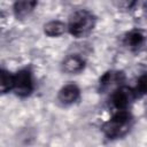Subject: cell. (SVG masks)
<instances>
[{"label":"cell","mask_w":147,"mask_h":147,"mask_svg":"<svg viewBox=\"0 0 147 147\" xmlns=\"http://www.w3.org/2000/svg\"><path fill=\"white\" fill-rule=\"evenodd\" d=\"M95 25L94 15L85 9L75 11L67 24L68 31L76 38H84L88 36Z\"/></svg>","instance_id":"obj_1"},{"label":"cell","mask_w":147,"mask_h":147,"mask_svg":"<svg viewBox=\"0 0 147 147\" xmlns=\"http://www.w3.org/2000/svg\"><path fill=\"white\" fill-rule=\"evenodd\" d=\"M132 117L127 110H117L102 126L103 133L111 139L123 137L131 127Z\"/></svg>","instance_id":"obj_2"},{"label":"cell","mask_w":147,"mask_h":147,"mask_svg":"<svg viewBox=\"0 0 147 147\" xmlns=\"http://www.w3.org/2000/svg\"><path fill=\"white\" fill-rule=\"evenodd\" d=\"M13 90L20 96L29 95L33 90L32 75L28 69H22L14 75Z\"/></svg>","instance_id":"obj_3"},{"label":"cell","mask_w":147,"mask_h":147,"mask_svg":"<svg viewBox=\"0 0 147 147\" xmlns=\"http://www.w3.org/2000/svg\"><path fill=\"white\" fill-rule=\"evenodd\" d=\"M134 96L136 95L132 88L127 86H119L113 92L110 101L116 110H126Z\"/></svg>","instance_id":"obj_4"},{"label":"cell","mask_w":147,"mask_h":147,"mask_svg":"<svg viewBox=\"0 0 147 147\" xmlns=\"http://www.w3.org/2000/svg\"><path fill=\"white\" fill-rule=\"evenodd\" d=\"M79 94H80L79 87L74 83H70L61 87L57 94V99L63 105H71L78 100Z\"/></svg>","instance_id":"obj_5"},{"label":"cell","mask_w":147,"mask_h":147,"mask_svg":"<svg viewBox=\"0 0 147 147\" xmlns=\"http://www.w3.org/2000/svg\"><path fill=\"white\" fill-rule=\"evenodd\" d=\"M85 67V61L82 56L77 54H71L64 57L62 62V70L69 75L79 74Z\"/></svg>","instance_id":"obj_6"},{"label":"cell","mask_w":147,"mask_h":147,"mask_svg":"<svg viewBox=\"0 0 147 147\" xmlns=\"http://www.w3.org/2000/svg\"><path fill=\"white\" fill-rule=\"evenodd\" d=\"M38 1L37 0H16L14 3V14L16 15V17H25L29 14H31L36 6H37Z\"/></svg>","instance_id":"obj_7"},{"label":"cell","mask_w":147,"mask_h":147,"mask_svg":"<svg viewBox=\"0 0 147 147\" xmlns=\"http://www.w3.org/2000/svg\"><path fill=\"white\" fill-rule=\"evenodd\" d=\"M67 30V24L57 20L49 21L44 25V32L48 37H59L63 34Z\"/></svg>","instance_id":"obj_8"},{"label":"cell","mask_w":147,"mask_h":147,"mask_svg":"<svg viewBox=\"0 0 147 147\" xmlns=\"http://www.w3.org/2000/svg\"><path fill=\"white\" fill-rule=\"evenodd\" d=\"M144 39H145V37H144V33L141 31L132 30L125 37V45L132 49H137L142 45Z\"/></svg>","instance_id":"obj_9"},{"label":"cell","mask_w":147,"mask_h":147,"mask_svg":"<svg viewBox=\"0 0 147 147\" xmlns=\"http://www.w3.org/2000/svg\"><path fill=\"white\" fill-rule=\"evenodd\" d=\"M14 75L5 69H0V94L7 93L13 90Z\"/></svg>","instance_id":"obj_10"},{"label":"cell","mask_w":147,"mask_h":147,"mask_svg":"<svg viewBox=\"0 0 147 147\" xmlns=\"http://www.w3.org/2000/svg\"><path fill=\"white\" fill-rule=\"evenodd\" d=\"M118 79H119V74L113 72V71L106 72V74L100 78V83H99V84H100V90H101V91L107 90L113 83L118 82Z\"/></svg>","instance_id":"obj_11"},{"label":"cell","mask_w":147,"mask_h":147,"mask_svg":"<svg viewBox=\"0 0 147 147\" xmlns=\"http://www.w3.org/2000/svg\"><path fill=\"white\" fill-rule=\"evenodd\" d=\"M110 1L119 10H130L136 6L138 0H110Z\"/></svg>","instance_id":"obj_12"},{"label":"cell","mask_w":147,"mask_h":147,"mask_svg":"<svg viewBox=\"0 0 147 147\" xmlns=\"http://www.w3.org/2000/svg\"><path fill=\"white\" fill-rule=\"evenodd\" d=\"M134 95L136 96H141L146 93V76L142 75L139 79H138V84L136 86V88L133 90Z\"/></svg>","instance_id":"obj_13"}]
</instances>
